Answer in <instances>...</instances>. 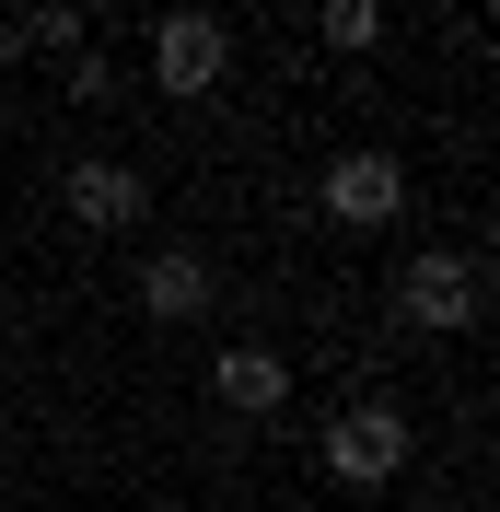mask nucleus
Wrapping results in <instances>:
<instances>
[{
	"mask_svg": "<svg viewBox=\"0 0 500 512\" xmlns=\"http://www.w3.org/2000/svg\"><path fill=\"white\" fill-rule=\"evenodd\" d=\"M407 443H419L407 408H338V419H326V478H338V489H384L407 466Z\"/></svg>",
	"mask_w": 500,
	"mask_h": 512,
	"instance_id": "f257e3e1",
	"label": "nucleus"
},
{
	"mask_svg": "<svg viewBox=\"0 0 500 512\" xmlns=\"http://www.w3.org/2000/svg\"><path fill=\"white\" fill-rule=\"evenodd\" d=\"M396 315H407V326H431V338L477 326V256H454V245L407 256V268H396Z\"/></svg>",
	"mask_w": 500,
	"mask_h": 512,
	"instance_id": "f03ea898",
	"label": "nucleus"
},
{
	"mask_svg": "<svg viewBox=\"0 0 500 512\" xmlns=\"http://www.w3.org/2000/svg\"><path fill=\"white\" fill-rule=\"evenodd\" d=\"M314 198H326V222H338V233H384V222L407 210V163H396V152H338Z\"/></svg>",
	"mask_w": 500,
	"mask_h": 512,
	"instance_id": "7ed1b4c3",
	"label": "nucleus"
},
{
	"mask_svg": "<svg viewBox=\"0 0 500 512\" xmlns=\"http://www.w3.org/2000/svg\"><path fill=\"white\" fill-rule=\"evenodd\" d=\"M221 70H233L221 12H198V0H187V12H163V24H152V82H163V94H210Z\"/></svg>",
	"mask_w": 500,
	"mask_h": 512,
	"instance_id": "20e7f679",
	"label": "nucleus"
},
{
	"mask_svg": "<svg viewBox=\"0 0 500 512\" xmlns=\"http://www.w3.org/2000/svg\"><path fill=\"white\" fill-rule=\"evenodd\" d=\"M59 222H82V233L152 222V175H140V163H70L59 175Z\"/></svg>",
	"mask_w": 500,
	"mask_h": 512,
	"instance_id": "39448f33",
	"label": "nucleus"
},
{
	"mask_svg": "<svg viewBox=\"0 0 500 512\" xmlns=\"http://www.w3.org/2000/svg\"><path fill=\"white\" fill-rule=\"evenodd\" d=\"M210 291H221V268L198 245H152V256H140V315H152V326H198Z\"/></svg>",
	"mask_w": 500,
	"mask_h": 512,
	"instance_id": "423d86ee",
	"label": "nucleus"
},
{
	"mask_svg": "<svg viewBox=\"0 0 500 512\" xmlns=\"http://www.w3.org/2000/svg\"><path fill=\"white\" fill-rule=\"evenodd\" d=\"M210 396H221V408H245V419H268V408L291 396V361H280V350H221V361H210Z\"/></svg>",
	"mask_w": 500,
	"mask_h": 512,
	"instance_id": "0eeeda50",
	"label": "nucleus"
},
{
	"mask_svg": "<svg viewBox=\"0 0 500 512\" xmlns=\"http://www.w3.org/2000/svg\"><path fill=\"white\" fill-rule=\"evenodd\" d=\"M326 35H338L349 59H361V47H384V0H326Z\"/></svg>",
	"mask_w": 500,
	"mask_h": 512,
	"instance_id": "6e6552de",
	"label": "nucleus"
},
{
	"mask_svg": "<svg viewBox=\"0 0 500 512\" xmlns=\"http://www.w3.org/2000/svg\"><path fill=\"white\" fill-rule=\"evenodd\" d=\"M12 35H24V47H82V12H70V0H35Z\"/></svg>",
	"mask_w": 500,
	"mask_h": 512,
	"instance_id": "1a4fd4ad",
	"label": "nucleus"
},
{
	"mask_svg": "<svg viewBox=\"0 0 500 512\" xmlns=\"http://www.w3.org/2000/svg\"><path fill=\"white\" fill-rule=\"evenodd\" d=\"M70 94H82V105H105V94H117V70H105L94 47H70Z\"/></svg>",
	"mask_w": 500,
	"mask_h": 512,
	"instance_id": "9d476101",
	"label": "nucleus"
},
{
	"mask_svg": "<svg viewBox=\"0 0 500 512\" xmlns=\"http://www.w3.org/2000/svg\"><path fill=\"white\" fill-rule=\"evenodd\" d=\"M12 59H24V35H12V24H0V70H12Z\"/></svg>",
	"mask_w": 500,
	"mask_h": 512,
	"instance_id": "9b49d317",
	"label": "nucleus"
}]
</instances>
